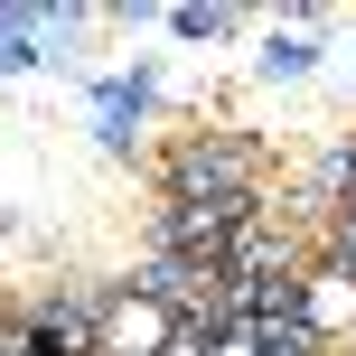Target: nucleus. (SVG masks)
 I'll return each instance as SVG.
<instances>
[{"label": "nucleus", "instance_id": "nucleus-1", "mask_svg": "<svg viewBox=\"0 0 356 356\" xmlns=\"http://www.w3.org/2000/svg\"><path fill=\"white\" fill-rule=\"evenodd\" d=\"M188 328L169 319V300H150V291H122V300L104 309V328H94V356H169Z\"/></svg>", "mask_w": 356, "mask_h": 356}, {"label": "nucleus", "instance_id": "nucleus-2", "mask_svg": "<svg viewBox=\"0 0 356 356\" xmlns=\"http://www.w3.org/2000/svg\"><path fill=\"white\" fill-rule=\"evenodd\" d=\"M169 356H207V347H197V338H178V347H169Z\"/></svg>", "mask_w": 356, "mask_h": 356}]
</instances>
